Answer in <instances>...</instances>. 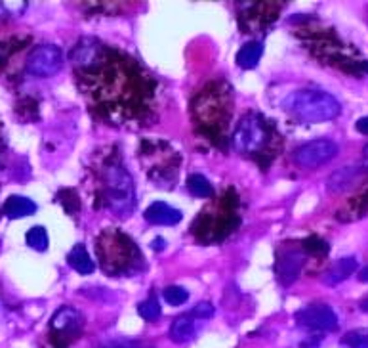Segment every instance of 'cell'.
<instances>
[{
  "label": "cell",
  "instance_id": "6da1fadb",
  "mask_svg": "<svg viewBox=\"0 0 368 348\" xmlns=\"http://www.w3.org/2000/svg\"><path fill=\"white\" fill-rule=\"evenodd\" d=\"M283 108L302 123H327L342 113L340 102L319 88H300L288 94Z\"/></svg>",
  "mask_w": 368,
  "mask_h": 348
},
{
  "label": "cell",
  "instance_id": "7a4b0ae2",
  "mask_svg": "<svg viewBox=\"0 0 368 348\" xmlns=\"http://www.w3.org/2000/svg\"><path fill=\"white\" fill-rule=\"evenodd\" d=\"M107 205L119 216H128L134 209L136 191L130 173L119 163H109L103 171Z\"/></svg>",
  "mask_w": 368,
  "mask_h": 348
},
{
  "label": "cell",
  "instance_id": "3957f363",
  "mask_svg": "<svg viewBox=\"0 0 368 348\" xmlns=\"http://www.w3.org/2000/svg\"><path fill=\"white\" fill-rule=\"evenodd\" d=\"M269 133L262 117L246 115L238 121L233 133V148L238 153H256L267 144Z\"/></svg>",
  "mask_w": 368,
  "mask_h": 348
},
{
  "label": "cell",
  "instance_id": "277c9868",
  "mask_svg": "<svg viewBox=\"0 0 368 348\" xmlns=\"http://www.w3.org/2000/svg\"><path fill=\"white\" fill-rule=\"evenodd\" d=\"M63 67V52L56 44H39L31 50V54L27 56L25 69L27 73L41 79H48L61 71Z\"/></svg>",
  "mask_w": 368,
  "mask_h": 348
},
{
  "label": "cell",
  "instance_id": "5b68a950",
  "mask_svg": "<svg viewBox=\"0 0 368 348\" xmlns=\"http://www.w3.org/2000/svg\"><path fill=\"white\" fill-rule=\"evenodd\" d=\"M338 144L327 138H319V140H311L303 144L294 151V161L303 168H317V166L325 165L330 159L338 155Z\"/></svg>",
  "mask_w": 368,
  "mask_h": 348
},
{
  "label": "cell",
  "instance_id": "8992f818",
  "mask_svg": "<svg viewBox=\"0 0 368 348\" xmlns=\"http://www.w3.org/2000/svg\"><path fill=\"white\" fill-rule=\"evenodd\" d=\"M296 322L313 331H332L338 327V316L328 304L313 302L296 314Z\"/></svg>",
  "mask_w": 368,
  "mask_h": 348
},
{
  "label": "cell",
  "instance_id": "52a82bcc",
  "mask_svg": "<svg viewBox=\"0 0 368 348\" xmlns=\"http://www.w3.org/2000/svg\"><path fill=\"white\" fill-rule=\"evenodd\" d=\"M305 262V257L300 251H285L277 257L275 262V273L277 280L283 285H290L298 280V276L302 272V266Z\"/></svg>",
  "mask_w": 368,
  "mask_h": 348
},
{
  "label": "cell",
  "instance_id": "ba28073f",
  "mask_svg": "<svg viewBox=\"0 0 368 348\" xmlns=\"http://www.w3.org/2000/svg\"><path fill=\"white\" fill-rule=\"evenodd\" d=\"M365 173H367V166L365 165L342 166V168H338V171H334L328 176L327 190L332 191V193H342L347 188H351L353 184L357 182Z\"/></svg>",
  "mask_w": 368,
  "mask_h": 348
},
{
  "label": "cell",
  "instance_id": "9c48e42d",
  "mask_svg": "<svg viewBox=\"0 0 368 348\" xmlns=\"http://www.w3.org/2000/svg\"><path fill=\"white\" fill-rule=\"evenodd\" d=\"M82 325V316L79 310H74L71 307H61L52 316V322H50V327L52 331L59 333V335H69V333H76L81 331Z\"/></svg>",
  "mask_w": 368,
  "mask_h": 348
},
{
  "label": "cell",
  "instance_id": "30bf717a",
  "mask_svg": "<svg viewBox=\"0 0 368 348\" xmlns=\"http://www.w3.org/2000/svg\"><path fill=\"white\" fill-rule=\"evenodd\" d=\"M145 220L151 224H161V226H174L181 220V213L172 205L163 203V201H156L151 203L147 211L143 213Z\"/></svg>",
  "mask_w": 368,
  "mask_h": 348
},
{
  "label": "cell",
  "instance_id": "8fae6325",
  "mask_svg": "<svg viewBox=\"0 0 368 348\" xmlns=\"http://www.w3.org/2000/svg\"><path fill=\"white\" fill-rule=\"evenodd\" d=\"M357 258L355 257H344L336 260L334 264L328 268L325 276H323V283H327L328 287H336L338 283L345 282L353 272H357Z\"/></svg>",
  "mask_w": 368,
  "mask_h": 348
},
{
  "label": "cell",
  "instance_id": "7c38bea8",
  "mask_svg": "<svg viewBox=\"0 0 368 348\" xmlns=\"http://www.w3.org/2000/svg\"><path fill=\"white\" fill-rule=\"evenodd\" d=\"M99 58V42L94 39H84L71 52V61L74 67H92Z\"/></svg>",
  "mask_w": 368,
  "mask_h": 348
},
{
  "label": "cell",
  "instance_id": "4fadbf2b",
  "mask_svg": "<svg viewBox=\"0 0 368 348\" xmlns=\"http://www.w3.org/2000/svg\"><path fill=\"white\" fill-rule=\"evenodd\" d=\"M37 209L39 207L33 199L23 197V195H10L2 205V213L12 220H17V218H25V216H33Z\"/></svg>",
  "mask_w": 368,
  "mask_h": 348
},
{
  "label": "cell",
  "instance_id": "5bb4252c",
  "mask_svg": "<svg viewBox=\"0 0 368 348\" xmlns=\"http://www.w3.org/2000/svg\"><path fill=\"white\" fill-rule=\"evenodd\" d=\"M196 333V320L191 314H183L176 318L170 325V339L174 342H187L195 337Z\"/></svg>",
  "mask_w": 368,
  "mask_h": 348
},
{
  "label": "cell",
  "instance_id": "9a60e30c",
  "mask_svg": "<svg viewBox=\"0 0 368 348\" xmlns=\"http://www.w3.org/2000/svg\"><path fill=\"white\" fill-rule=\"evenodd\" d=\"M263 56V44L260 41L246 42L237 52V66L243 69H254Z\"/></svg>",
  "mask_w": 368,
  "mask_h": 348
},
{
  "label": "cell",
  "instance_id": "2e32d148",
  "mask_svg": "<svg viewBox=\"0 0 368 348\" xmlns=\"http://www.w3.org/2000/svg\"><path fill=\"white\" fill-rule=\"evenodd\" d=\"M67 262H69V266L73 268V270H76L79 273H92L94 272V268H96V264H94V260H92V257L88 255V251H86V247L84 245H74L73 249H71V253L67 255Z\"/></svg>",
  "mask_w": 368,
  "mask_h": 348
},
{
  "label": "cell",
  "instance_id": "e0dca14e",
  "mask_svg": "<svg viewBox=\"0 0 368 348\" xmlns=\"http://www.w3.org/2000/svg\"><path fill=\"white\" fill-rule=\"evenodd\" d=\"M187 190L195 195V197H210L214 193L212 184L206 180L203 174H191L187 178Z\"/></svg>",
  "mask_w": 368,
  "mask_h": 348
},
{
  "label": "cell",
  "instance_id": "ac0fdd59",
  "mask_svg": "<svg viewBox=\"0 0 368 348\" xmlns=\"http://www.w3.org/2000/svg\"><path fill=\"white\" fill-rule=\"evenodd\" d=\"M27 245L34 251H39V253H44L46 249H48V232H46V228L44 226H33L29 232H27Z\"/></svg>",
  "mask_w": 368,
  "mask_h": 348
},
{
  "label": "cell",
  "instance_id": "d6986e66",
  "mask_svg": "<svg viewBox=\"0 0 368 348\" xmlns=\"http://www.w3.org/2000/svg\"><path fill=\"white\" fill-rule=\"evenodd\" d=\"M138 312L143 320L155 322V320H159V316H161V304H159V300L155 297H151L139 304Z\"/></svg>",
  "mask_w": 368,
  "mask_h": 348
},
{
  "label": "cell",
  "instance_id": "ffe728a7",
  "mask_svg": "<svg viewBox=\"0 0 368 348\" xmlns=\"http://www.w3.org/2000/svg\"><path fill=\"white\" fill-rule=\"evenodd\" d=\"M164 300L168 302V304H172V307H180L183 304L185 300L189 298V293L180 285H170V287H166L163 293Z\"/></svg>",
  "mask_w": 368,
  "mask_h": 348
},
{
  "label": "cell",
  "instance_id": "44dd1931",
  "mask_svg": "<svg viewBox=\"0 0 368 348\" xmlns=\"http://www.w3.org/2000/svg\"><path fill=\"white\" fill-rule=\"evenodd\" d=\"M27 8V2L19 0V2H12V0H4L0 2V17H17L21 16Z\"/></svg>",
  "mask_w": 368,
  "mask_h": 348
},
{
  "label": "cell",
  "instance_id": "7402d4cb",
  "mask_svg": "<svg viewBox=\"0 0 368 348\" xmlns=\"http://www.w3.org/2000/svg\"><path fill=\"white\" fill-rule=\"evenodd\" d=\"M344 345L349 348H368V331H351L344 337Z\"/></svg>",
  "mask_w": 368,
  "mask_h": 348
},
{
  "label": "cell",
  "instance_id": "603a6c76",
  "mask_svg": "<svg viewBox=\"0 0 368 348\" xmlns=\"http://www.w3.org/2000/svg\"><path fill=\"white\" fill-rule=\"evenodd\" d=\"M59 199H61V203L65 205L67 213H69V215H74V213L81 209V201L74 197V193L71 190L61 191V193H59Z\"/></svg>",
  "mask_w": 368,
  "mask_h": 348
},
{
  "label": "cell",
  "instance_id": "cb8c5ba5",
  "mask_svg": "<svg viewBox=\"0 0 368 348\" xmlns=\"http://www.w3.org/2000/svg\"><path fill=\"white\" fill-rule=\"evenodd\" d=\"M189 314L193 316L196 322H201V320H210L214 316V307L210 302H198Z\"/></svg>",
  "mask_w": 368,
  "mask_h": 348
},
{
  "label": "cell",
  "instance_id": "d4e9b609",
  "mask_svg": "<svg viewBox=\"0 0 368 348\" xmlns=\"http://www.w3.org/2000/svg\"><path fill=\"white\" fill-rule=\"evenodd\" d=\"M305 251L307 253H313V255H317V253H327L328 247L327 243L319 238H309V240H305Z\"/></svg>",
  "mask_w": 368,
  "mask_h": 348
},
{
  "label": "cell",
  "instance_id": "484cf974",
  "mask_svg": "<svg viewBox=\"0 0 368 348\" xmlns=\"http://www.w3.org/2000/svg\"><path fill=\"white\" fill-rule=\"evenodd\" d=\"M103 348H138V345L132 342V340H119V342H111Z\"/></svg>",
  "mask_w": 368,
  "mask_h": 348
},
{
  "label": "cell",
  "instance_id": "4316f807",
  "mask_svg": "<svg viewBox=\"0 0 368 348\" xmlns=\"http://www.w3.org/2000/svg\"><path fill=\"white\" fill-rule=\"evenodd\" d=\"M355 128H357L360 134H368V117H360L359 121L355 123Z\"/></svg>",
  "mask_w": 368,
  "mask_h": 348
},
{
  "label": "cell",
  "instance_id": "83f0119b",
  "mask_svg": "<svg viewBox=\"0 0 368 348\" xmlns=\"http://www.w3.org/2000/svg\"><path fill=\"white\" fill-rule=\"evenodd\" d=\"M320 337H313V339H307L302 345V348H319Z\"/></svg>",
  "mask_w": 368,
  "mask_h": 348
},
{
  "label": "cell",
  "instance_id": "f1b7e54d",
  "mask_svg": "<svg viewBox=\"0 0 368 348\" xmlns=\"http://www.w3.org/2000/svg\"><path fill=\"white\" fill-rule=\"evenodd\" d=\"M357 276H359V282L368 283V266H365V268H362Z\"/></svg>",
  "mask_w": 368,
  "mask_h": 348
},
{
  "label": "cell",
  "instance_id": "f546056e",
  "mask_svg": "<svg viewBox=\"0 0 368 348\" xmlns=\"http://www.w3.org/2000/svg\"><path fill=\"white\" fill-rule=\"evenodd\" d=\"M360 310H362V312H368V297L360 302Z\"/></svg>",
  "mask_w": 368,
  "mask_h": 348
},
{
  "label": "cell",
  "instance_id": "4dcf8cb0",
  "mask_svg": "<svg viewBox=\"0 0 368 348\" xmlns=\"http://www.w3.org/2000/svg\"><path fill=\"white\" fill-rule=\"evenodd\" d=\"M365 155H367V159H368V146H367V148H365Z\"/></svg>",
  "mask_w": 368,
  "mask_h": 348
}]
</instances>
